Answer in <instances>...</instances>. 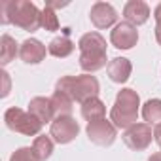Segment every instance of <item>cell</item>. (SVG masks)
<instances>
[{"instance_id":"7402d4cb","label":"cell","mask_w":161,"mask_h":161,"mask_svg":"<svg viewBox=\"0 0 161 161\" xmlns=\"http://www.w3.org/2000/svg\"><path fill=\"white\" fill-rule=\"evenodd\" d=\"M10 161H38V159L34 157V153H32V148H27V146H23V148H17V150L12 153Z\"/></svg>"},{"instance_id":"44dd1931","label":"cell","mask_w":161,"mask_h":161,"mask_svg":"<svg viewBox=\"0 0 161 161\" xmlns=\"http://www.w3.org/2000/svg\"><path fill=\"white\" fill-rule=\"evenodd\" d=\"M42 29L49 31V32H55L59 31V19H57V14L51 6L46 4V8L42 10Z\"/></svg>"},{"instance_id":"d4e9b609","label":"cell","mask_w":161,"mask_h":161,"mask_svg":"<svg viewBox=\"0 0 161 161\" xmlns=\"http://www.w3.org/2000/svg\"><path fill=\"white\" fill-rule=\"evenodd\" d=\"M2 76H4V82H6V89L2 91V97H6V95L10 93V80H8V74H6L4 70H2Z\"/></svg>"},{"instance_id":"8992f818","label":"cell","mask_w":161,"mask_h":161,"mask_svg":"<svg viewBox=\"0 0 161 161\" xmlns=\"http://www.w3.org/2000/svg\"><path fill=\"white\" fill-rule=\"evenodd\" d=\"M86 133H87V136H89V140L93 144H97V146H110V144H114V140L118 136V127L110 119L103 118V119L87 123Z\"/></svg>"},{"instance_id":"ba28073f","label":"cell","mask_w":161,"mask_h":161,"mask_svg":"<svg viewBox=\"0 0 161 161\" xmlns=\"http://www.w3.org/2000/svg\"><path fill=\"white\" fill-rule=\"evenodd\" d=\"M121 138H123L127 148H131L135 152H142V150H146L152 144L153 131H152V127L148 123H135L133 127L125 129Z\"/></svg>"},{"instance_id":"30bf717a","label":"cell","mask_w":161,"mask_h":161,"mask_svg":"<svg viewBox=\"0 0 161 161\" xmlns=\"http://www.w3.org/2000/svg\"><path fill=\"white\" fill-rule=\"evenodd\" d=\"M89 19L97 29H110L118 21V12L108 2H95L89 12Z\"/></svg>"},{"instance_id":"2e32d148","label":"cell","mask_w":161,"mask_h":161,"mask_svg":"<svg viewBox=\"0 0 161 161\" xmlns=\"http://www.w3.org/2000/svg\"><path fill=\"white\" fill-rule=\"evenodd\" d=\"M74 42L68 38V32L66 34H63V36H57V38H53L51 42H49V46H47V53L49 55H53V57H57V59H64V57H68L72 51H74Z\"/></svg>"},{"instance_id":"9c48e42d","label":"cell","mask_w":161,"mask_h":161,"mask_svg":"<svg viewBox=\"0 0 161 161\" xmlns=\"http://www.w3.org/2000/svg\"><path fill=\"white\" fill-rule=\"evenodd\" d=\"M110 42L118 49H131L138 42V31H136L135 25H131L127 21H121L110 32Z\"/></svg>"},{"instance_id":"7c38bea8","label":"cell","mask_w":161,"mask_h":161,"mask_svg":"<svg viewBox=\"0 0 161 161\" xmlns=\"http://www.w3.org/2000/svg\"><path fill=\"white\" fill-rule=\"evenodd\" d=\"M123 17L127 23L138 27V25H144L148 19H150V6L142 0H129L123 8Z\"/></svg>"},{"instance_id":"ac0fdd59","label":"cell","mask_w":161,"mask_h":161,"mask_svg":"<svg viewBox=\"0 0 161 161\" xmlns=\"http://www.w3.org/2000/svg\"><path fill=\"white\" fill-rule=\"evenodd\" d=\"M17 53H19L17 42L10 34H2V38H0V64L6 66L8 63H12L15 59Z\"/></svg>"},{"instance_id":"9a60e30c","label":"cell","mask_w":161,"mask_h":161,"mask_svg":"<svg viewBox=\"0 0 161 161\" xmlns=\"http://www.w3.org/2000/svg\"><path fill=\"white\" fill-rule=\"evenodd\" d=\"M49 101H51V106H53V114H55V118H61V116H72L74 101H72V97H70L68 93L55 89L53 95L49 97Z\"/></svg>"},{"instance_id":"4316f807","label":"cell","mask_w":161,"mask_h":161,"mask_svg":"<svg viewBox=\"0 0 161 161\" xmlns=\"http://www.w3.org/2000/svg\"><path fill=\"white\" fill-rule=\"evenodd\" d=\"M148 161H161V152H157V153H153Z\"/></svg>"},{"instance_id":"e0dca14e","label":"cell","mask_w":161,"mask_h":161,"mask_svg":"<svg viewBox=\"0 0 161 161\" xmlns=\"http://www.w3.org/2000/svg\"><path fill=\"white\" fill-rule=\"evenodd\" d=\"M104 114H106V106H104V103L99 97H93V99H89V101H86L82 104V118L87 123L97 121V119H103Z\"/></svg>"},{"instance_id":"484cf974","label":"cell","mask_w":161,"mask_h":161,"mask_svg":"<svg viewBox=\"0 0 161 161\" xmlns=\"http://www.w3.org/2000/svg\"><path fill=\"white\" fill-rule=\"evenodd\" d=\"M155 40L161 46V23H155Z\"/></svg>"},{"instance_id":"4fadbf2b","label":"cell","mask_w":161,"mask_h":161,"mask_svg":"<svg viewBox=\"0 0 161 161\" xmlns=\"http://www.w3.org/2000/svg\"><path fill=\"white\" fill-rule=\"evenodd\" d=\"M106 72H108V78L112 80V82H116V84H125L127 80H129V76H131V72H133V64H131V61L125 59V57H114V59L108 63Z\"/></svg>"},{"instance_id":"5b68a950","label":"cell","mask_w":161,"mask_h":161,"mask_svg":"<svg viewBox=\"0 0 161 161\" xmlns=\"http://www.w3.org/2000/svg\"><path fill=\"white\" fill-rule=\"evenodd\" d=\"M4 121H6V127L10 131L21 133V135H27V136L40 135L42 125H44L36 116H32L31 112H25V110H21L17 106H12V108L6 110Z\"/></svg>"},{"instance_id":"7a4b0ae2","label":"cell","mask_w":161,"mask_h":161,"mask_svg":"<svg viewBox=\"0 0 161 161\" xmlns=\"http://www.w3.org/2000/svg\"><path fill=\"white\" fill-rule=\"evenodd\" d=\"M80 49V66L84 72L91 74L104 66H108V55H106V40L101 32H86L78 42Z\"/></svg>"},{"instance_id":"603a6c76","label":"cell","mask_w":161,"mask_h":161,"mask_svg":"<svg viewBox=\"0 0 161 161\" xmlns=\"http://www.w3.org/2000/svg\"><path fill=\"white\" fill-rule=\"evenodd\" d=\"M153 138H155L157 146L161 148V123H159V125H155V129H153Z\"/></svg>"},{"instance_id":"277c9868","label":"cell","mask_w":161,"mask_h":161,"mask_svg":"<svg viewBox=\"0 0 161 161\" xmlns=\"http://www.w3.org/2000/svg\"><path fill=\"white\" fill-rule=\"evenodd\" d=\"M55 89L64 91L72 97L74 103L84 104L86 101L93 99L99 95L101 91V84L99 80L91 74H82V76H61L57 80Z\"/></svg>"},{"instance_id":"ffe728a7","label":"cell","mask_w":161,"mask_h":161,"mask_svg":"<svg viewBox=\"0 0 161 161\" xmlns=\"http://www.w3.org/2000/svg\"><path fill=\"white\" fill-rule=\"evenodd\" d=\"M142 118L148 125L161 123V99H150L142 106Z\"/></svg>"},{"instance_id":"52a82bcc","label":"cell","mask_w":161,"mask_h":161,"mask_svg":"<svg viewBox=\"0 0 161 161\" xmlns=\"http://www.w3.org/2000/svg\"><path fill=\"white\" fill-rule=\"evenodd\" d=\"M80 133V125L78 121L72 118V116H61V118H55L51 121V127H49V136H53V140L57 144H68L72 142Z\"/></svg>"},{"instance_id":"8fae6325","label":"cell","mask_w":161,"mask_h":161,"mask_svg":"<svg viewBox=\"0 0 161 161\" xmlns=\"http://www.w3.org/2000/svg\"><path fill=\"white\" fill-rule=\"evenodd\" d=\"M46 53H47L46 46L40 40H36V38H27L21 44V47H19V57L27 64H38V63H42L46 59Z\"/></svg>"},{"instance_id":"6da1fadb","label":"cell","mask_w":161,"mask_h":161,"mask_svg":"<svg viewBox=\"0 0 161 161\" xmlns=\"http://www.w3.org/2000/svg\"><path fill=\"white\" fill-rule=\"evenodd\" d=\"M0 15L4 25L12 23L27 32H34L42 27V12L29 0H6L0 4Z\"/></svg>"},{"instance_id":"d6986e66","label":"cell","mask_w":161,"mask_h":161,"mask_svg":"<svg viewBox=\"0 0 161 161\" xmlns=\"http://www.w3.org/2000/svg\"><path fill=\"white\" fill-rule=\"evenodd\" d=\"M32 153H34V157H36L38 161L49 159L51 153H53V140H51L49 136H46V135L36 136L34 142H32Z\"/></svg>"},{"instance_id":"3957f363","label":"cell","mask_w":161,"mask_h":161,"mask_svg":"<svg viewBox=\"0 0 161 161\" xmlns=\"http://www.w3.org/2000/svg\"><path fill=\"white\" fill-rule=\"evenodd\" d=\"M138 106L140 97L135 89H121L116 97V103L110 110V121L118 129H129L138 121Z\"/></svg>"},{"instance_id":"5bb4252c","label":"cell","mask_w":161,"mask_h":161,"mask_svg":"<svg viewBox=\"0 0 161 161\" xmlns=\"http://www.w3.org/2000/svg\"><path fill=\"white\" fill-rule=\"evenodd\" d=\"M29 112H31L32 116H36L42 123H51L53 118H55L51 101L46 99V97H34V99H31V103H29Z\"/></svg>"},{"instance_id":"cb8c5ba5","label":"cell","mask_w":161,"mask_h":161,"mask_svg":"<svg viewBox=\"0 0 161 161\" xmlns=\"http://www.w3.org/2000/svg\"><path fill=\"white\" fill-rule=\"evenodd\" d=\"M153 19H155V23H161V2H159L157 8L153 10Z\"/></svg>"}]
</instances>
